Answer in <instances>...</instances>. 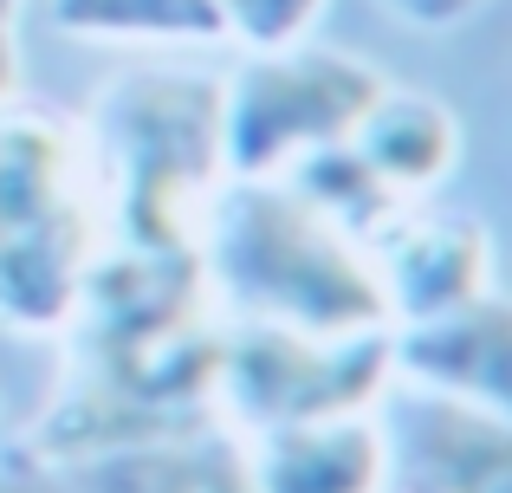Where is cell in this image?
<instances>
[{"mask_svg": "<svg viewBox=\"0 0 512 493\" xmlns=\"http://www.w3.org/2000/svg\"><path fill=\"white\" fill-rule=\"evenodd\" d=\"M350 156L383 182L396 202H428L441 182L461 169L467 150V130L435 91H415V85H389L363 104V117L350 124Z\"/></svg>", "mask_w": 512, "mask_h": 493, "instance_id": "cell-10", "label": "cell"}, {"mask_svg": "<svg viewBox=\"0 0 512 493\" xmlns=\"http://www.w3.org/2000/svg\"><path fill=\"white\" fill-rule=\"evenodd\" d=\"M389 383L461 396L480 409H512V312L500 286L454 312L389 325Z\"/></svg>", "mask_w": 512, "mask_h": 493, "instance_id": "cell-7", "label": "cell"}, {"mask_svg": "<svg viewBox=\"0 0 512 493\" xmlns=\"http://www.w3.org/2000/svg\"><path fill=\"white\" fill-rule=\"evenodd\" d=\"M52 33L85 46H221L214 0H46Z\"/></svg>", "mask_w": 512, "mask_h": 493, "instance_id": "cell-11", "label": "cell"}, {"mask_svg": "<svg viewBox=\"0 0 512 493\" xmlns=\"http://www.w3.org/2000/svg\"><path fill=\"white\" fill-rule=\"evenodd\" d=\"M376 7H383L389 20L415 26V33H454V26H467L487 0H376Z\"/></svg>", "mask_w": 512, "mask_h": 493, "instance_id": "cell-14", "label": "cell"}, {"mask_svg": "<svg viewBox=\"0 0 512 493\" xmlns=\"http://www.w3.org/2000/svg\"><path fill=\"white\" fill-rule=\"evenodd\" d=\"M363 253H370L389 325L454 312V305L493 292V234L474 215H435L415 202L389 228H376Z\"/></svg>", "mask_w": 512, "mask_h": 493, "instance_id": "cell-6", "label": "cell"}, {"mask_svg": "<svg viewBox=\"0 0 512 493\" xmlns=\"http://www.w3.org/2000/svg\"><path fill=\"white\" fill-rule=\"evenodd\" d=\"M0 493H65L59 487V468H52L39 448H7L0 455Z\"/></svg>", "mask_w": 512, "mask_h": 493, "instance_id": "cell-15", "label": "cell"}, {"mask_svg": "<svg viewBox=\"0 0 512 493\" xmlns=\"http://www.w3.org/2000/svg\"><path fill=\"white\" fill-rule=\"evenodd\" d=\"M389 390V331H286L221 318L214 344V422L234 435L299 416L376 409Z\"/></svg>", "mask_w": 512, "mask_h": 493, "instance_id": "cell-5", "label": "cell"}, {"mask_svg": "<svg viewBox=\"0 0 512 493\" xmlns=\"http://www.w3.org/2000/svg\"><path fill=\"white\" fill-rule=\"evenodd\" d=\"M383 91V72L344 46H273L247 52L221 78V169L234 182L286 176L299 156L344 143L363 104Z\"/></svg>", "mask_w": 512, "mask_h": 493, "instance_id": "cell-4", "label": "cell"}, {"mask_svg": "<svg viewBox=\"0 0 512 493\" xmlns=\"http://www.w3.org/2000/svg\"><path fill=\"white\" fill-rule=\"evenodd\" d=\"M98 163L104 241L195 253L201 208L227 182L221 169V78L201 72H117L85 117Z\"/></svg>", "mask_w": 512, "mask_h": 493, "instance_id": "cell-2", "label": "cell"}, {"mask_svg": "<svg viewBox=\"0 0 512 493\" xmlns=\"http://www.w3.org/2000/svg\"><path fill=\"white\" fill-rule=\"evenodd\" d=\"M20 98V46H13V20H0V104Z\"/></svg>", "mask_w": 512, "mask_h": 493, "instance_id": "cell-16", "label": "cell"}, {"mask_svg": "<svg viewBox=\"0 0 512 493\" xmlns=\"http://www.w3.org/2000/svg\"><path fill=\"white\" fill-rule=\"evenodd\" d=\"M286 182L331 221V228H344L350 241H370V234L389 228L402 208H415V202H396V195L350 156V143H325V150L299 156V163L286 169Z\"/></svg>", "mask_w": 512, "mask_h": 493, "instance_id": "cell-12", "label": "cell"}, {"mask_svg": "<svg viewBox=\"0 0 512 493\" xmlns=\"http://www.w3.org/2000/svg\"><path fill=\"white\" fill-rule=\"evenodd\" d=\"M195 266L214 318L286 331H389L370 253L331 228L286 176H227L195 228Z\"/></svg>", "mask_w": 512, "mask_h": 493, "instance_id": "cell-1", "label": "cell"}, {"mask_svg": "<svg viewBox=\"0 0 512 493\" xmlns=\"http://www.w3.org/2000/svg\"><path fill=\"white\" fill-rule=\"evenodd\" d=\"M234 442L253 493H383L389 474L376 409L273 422V429H247Z\"/></svg>", "mask_w": 512, "mask_h": 493, "instance_id": "cell-8", "label": "cell"}, {"mask_svg": "<svg viewBox=\"0 0 512 493\" xmlns=\"http://www.w3.org/2000/svg\"><path fill=\"white\" fill-rule=\"evenodd\" d=\"M98 247L104 202L85 117L26 98L0 104V325L65 338Z\"/></svg>", "mask_w": 512, "mask_h": 493, "instance_id": "cell-3", "label": "cell"}, {"mask_svg": "<svg viewBox=\"0 0 512 493\" xmlns=\"http://www.w3.org/2000/svg\"><path fill=\"white\" fill-rule=\"evenodd\" d=\"M331 0H214L227 39L240 52H273V46H299L312 39V26L325 20Z\"/></svg>", "mask_w": 512, "mask_h": 493, "instance_id": "cell-13", "label": "cell"}, {"mask_svg": "<svg viewBox=\"0 0 512 493\" xmlns=\"http://www.w3.org/2000/svg\"><path fill=\"white\" fill-rule=\"evenodd\" d=\"M20 7L26 0H0V20H20Z\"/></svg>", "mask_w": 512, "mask_h": 493, "instance_id": "cell-17", "label": "cell"}, {"mask_svg": "<svg viewBox=\"0 0 512 493\" xmlns=\"http://www.w3.org/2000/svg\"><path fill=\"white\" fill-rule=\"evenodd\" d=\"M65 493H253L240 468V442L221 422H201L182 435L117 442L91 455H46Z\"/></svg>", "mask_w": 512, "mask_h": 493, "instance_id": "cell-9", "label": "cell"}]
</instances>
